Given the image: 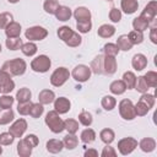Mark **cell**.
<instances>
[{
    "label": "cell",
    "mask_w": 157,
    "mask_h": 157,
    "mask_svg": "<svg viewBox=\"0 0 157 157\" xmlns=\"http://www.w3.org/2000/svg\"><path fill=\"white\" fill-rule=\"evenodd\" d=\"M2 153V145H0V155Z\"/></svg>",
    "instance_id": "59"
},
{
    "label": "cell",
    "mask_w": 157,
    "mask_h": 157,
    "mask_svg": "<svg viewBox=\"0 0 157 157\" xmlns=\"http://www.w3.org/2000/svg\"><path fill=\"white\" fill-rule=\"evenodd\" d=\"M139 147L141 148L142 152L150 153V152L155 151V148H156V140L152 137H144L139 142Z\"/></svg>",
    "instance_id": "22"
},
{
    "label": "cell",
    "mask_w": 157,
    "mask_h": 157,
    "mask_svg": "<svg viewBox=\"0 0 157 157\" xmlns=\"http://www.w3.org/2000/svg\"><path fill=\"white\" fill-rule=\"evenodd\" d=\"M1 50H2V48H1V44H0V53H1Z\"/></svg>",
    "instance_id": "60"
},
{
    "label": "cell",
    "mask_w": 157,
    "mask_h": 157,
    "mask_svg": "<svg viewBox=\"0 0 157 157\" xmlns=\"http://www.w3.org/2000/svg\"><path fill=\"white\" fill-rule=\"evenodd\" d=\"M117 69H118V64H117L115 56L104 55V59H103V74L110 76V75L117 72Z\"/></svg>",
    "instance_id": "13"
},
{
    "label": "cell",
    "mask_w": 157,
    "mask_h": 157,
    "mask_svg": "<svg viewBox=\"0 0 157 157\" xmlns=\"http://www.w3.org/2000/svg\"><path fill=\"white\" fill-rule=\"evenodd\" d=\"M70 77V71L69 69L61 66V67H58L53 71V74L50 75V83L54 86V87H61Z\"/></svg>",
    "instance_id": "6"
},
{
    "label": "cell",
    "mask_w": 157,
    "mask_h": 157,
    "mask_svg": "<svg viewBox=\"0 0 157 157\" xmlns=\"http://www.w3.org/2000/svg\"><path fill=\"white\" fill-rule=\"evenodd\" d=\"M126 86V90H132L136 82V75L132 71H125L123 74V78H121Z\"/></svg>",
    "instance_id": "33"
},
{
    "label": "cell",
    "mask_w": 157,
    "mask_h": 157,
    "mask_svg": "<svg viewBox=\"0 0 157 157\" xmlns=\"http://www.w3.org/2000/svg\"><path fill=\"white\" fill-rule=\"evenodd\" d=\"M117 47L119 48V50H123V52H129L132 48V44L130 43V40L128 38V34H121L118 37Z\"/></svg>",
    "instance_id": "29"
},
{
    "label": "cell",
    "mask_w": 157,
    "mask_h": 157,
    "mask_svg": "<svg viewBox=\"0 0 157 157\" xmlns=\"http://www.w3.org/2000/svg\"><path fill=\"white\" fill-rule=\"evenodd\" d=\"M144 78L147 82L148 87H152V88L157 87V72L156 71H147L144 75Z\"/></svg>",
    "instance_id": "46"
},
{
    "label": "cell",
    "mask_w": 157,
    "mask_h": 157,
    "mask_svg": "<svg viewBox=\"0 0 157 157\" xmlns=\"http://www.w3.org/2000/svg\"><path fill=\"white\" fill-rule=\"evenodd\" d=\"M120 7H121L123 12H125L126 15H131V13H135L137 11L139 1L137 0H121Z\"/></svg>",
    "instance_id": "18"
},
{
    "label": "cell",
    "mask_w": 157,
    "mask_h": 157,
    "mask_svg": "<svg viewBox=\"0 0 157 157\" xmlns=\"http://www.w3.org/2000/svg\"><path fill=\"white\" fill-rule=\"evenodd\" d=\"M4 29H5V34L7 38H16V37H20L21 34V25L16 21L10 22Z\"/></svg>",
    "instance_id": "16"
},
{
    "label": "cell",
    "mask_w": 157,
    "mask_h": 157,
    "mask_svg": "<svg viewBox=\"0 0 157 157\" xmlns=\"http://www.w3.org/2000/svg\"><path fill=\"white\" fill-rule=\"evenodd\" d=\"M32 147L25 142V140H20L17 144V155L20 157H29L32 155Z\"/></svg>",
    "instance_id": "28"
},
{
    "label": "cell",
    "mask_w": 157,
    "mask_h": 157,
    "mask_svg": "<svg viewBox=\"0 0 157 157\" xmlns=\"http://www.w3.org/2000/svg\"><path fill=\"white\" fill-rule=\"evenodd\" d=\"M52 66V60L49 59V56L42 54L36 56L32 61H31V69L34 72H39V74H44L47 72Z\"/></svg>",
    "instance_id": "5"
},
{
    "label": "cell",
    "mask_w": 157,
    "mask_h": 157,
    "mask_svg": "<svg viewBox=\"0 0 157 157\" xmlns=\"http://www.w3.org/2000/svg\"><path fill=\"white\" fill-rule=\"evenodd\" d=\"M13 140H15V136H13L10 131H7V132H1V134H0V145H2V146H9V145H11V144L13 142Z\"/></svg>",
    "instance_id": "51"
},
{
    "label": "cell",
    "mask_w": 157,
    "mask_h": 157,
    "mask_svg": "<svg viewBox=\"0 0 157 157\" xmlns=\"http://www.w3.org/2000/svg\"><path fill=\"white\" fill-rule=\"evenodd\" d=\"M63 144H64V147L67 148V150H74L75 147H77L78 145V139L75 134H67L66 136H64L63 139Z\"/></svg>",
    "instance_id": "30"
},
{
    "label": "cell",
    "mask_w": 157,
    "mask_h": 157,
    "mask_svg": "<svg viewBox=\"0 0 157 157\" xmlns=\"http://www.w3.org/2000/svg\"><path fill=\"white\" fill-rule=\"evenodd\" d=\"M12 21H13L12 13H10V12H1L0 13V28H5Z\"/></svg>",
    "instance_id": "52"
},
{
    "label": "cell",
    "mask_w": 157,
    "mask_h": 157,
    "mask_svg": "<svg viewBox=\"0 0 157 157\" xmlns=\"http://www.w3.org/2000/svg\"><path fill=\"white\" fill-rule=\"evenodd\" d=\"M101 156L102 157H115L117 151L114 150V147H112L109 145H105V147H103V150L101 152Z\"/></svg>",
    "instance_id": "55"
},
{
    "label": "cell",
    "mask_w": 157,
    "mask_h": 157,
    "mask_svg": "<svg viewBox=\"0 0 157 157\" xmlns=\"http://www.w3.org/2000/svg\"><path fill=\"white\" fill-rule=\"evenodd\" d=\"M134 88H135L137 92H140V93H146L150 87H148L147 82L145 81L144 76H139V77H136V82H135Z\"/></svg>",
    "instance_id": "42"
},
{
    "label": "cell",
    "mask_w": 157,
    "mask_h": 157,
    "mask_svg": "<svg viewBox=\"0 0 157 157\" xmlns=\"http://www.w3.org/2000/svg\"><path fill=\"white\" fill-rule=\"evenodd\" d=\"M31 97H32V92L29 91V88L27 87H22L17 91L16 93V99L18 102H27V101H31Z\"/></svg>",
    "instance_id": "39"
},
{
    "label": "cell",
    "mask_w": 157,
    "mask_h": 157,
    "mask_svg": "<svg viewBox=\"0 0 157 157\" xmlns=\"http://www.w3.org/2000/svg\"><path fill=\"white\" fill-rule=\"evenodd\" d=\"M103 53L104 55H109V56H117L119 53V48L117 47V44L114 43H107L103 47Z\"/></svg>",
    "instance_id": "48"
},
{
    "label": "cell",
    "mask_w": 157,
    "mask_h": 157,
    "mask_svg": "<svg viewBox=\"0 0 157 157\" xmlns=\"http://www.w3.org/2000/svg\"><path fill=\"white\" fill-rule=\"evenodd\" d=\"M44 113V107L42 103H32V107H31V110H29V115L34 119L42 117V114Z\"/></svg>",
    "instance_id": "43"
},
{
    "label": "cell",
    "mask_w": 157,
    "mask_h": 157,
    "mask_svg": "<svg viewBox=\"0 0 157 157\" xmlns=\"http://www.w3.org/2000/svg\"><path fill=\"white\" fill-rule=\"evenodd\" d=\"M108 1H113V0H108Z\"/></svg>",
    "instance_id": "62"
},
{
    "label": "cell",
    "mask_w": 157,
    "mask_h": 157,
    "mask_svg": "<svg viewBox=\"0 0 157 157\" xmlns=\"http://www.w3.org/2000/svg\"><path fill=\"white\" fill-rule=\"evenodd\" d=\"M131 66L136 71H142L147 66V58L141 53L135 54L131 59Z\"/></svg>",
    "instance_id": "15"
},
{
    "label": "cell",
    "mask_w": 157,
    "mask_h": 157,
    "mask_svg": "<svg viewBox=\"0 0 157 157\" xmlns=\"http://www.w3.org/2000/svg\"><path fill=\"white\" fill-rule=\"evenodd\" d=\"M136 147H137V140H135L131 136L124 137V139H121V140L118 141V151L123 156L130 155Z\"/></svg>",
    "instance_id": "9"
},
{
    "label": "cell",
    "mask_w": 157,
    "mask_h": 157,
    "mask_svg": "<svg viewBox=\"0 0 157 157\" xmlns=\"http://www.w3.org/2000/svg\"><path fill=\"white\" fill-rule=\"evenodd\" d=\"M103 59H104L103 55H97L93 58V60L91 61V65H90V69L93 74H96V75L103 74Z\"/></svg>",
    "instance_id": "23"
},
{
    "label": "cell",
    "mask_w": 157,
    "mask_h": 157,
    "mask_svg": "<svg viewBox=\"0 0 157 157\" xmlns=\"http://www.w3.org/2000/svg\"><path fill=\"white\" fill-rule=\"evenodd\" d=\"M92 28V22L91 20H86V21H76V29L78 31V33H88Z\"/></svg>",
    "instance_id": "44"
},
{
    "label": "cell",
    "mask_w": 157,
    "mask_h": 157,
    "mask_svg": "<svg viewBox=\"0 0 157 157\" xmlns=\"http://www.w3.org/2000/svg\"><path fill=\"white\" fill-rule=\"evenodd\" d=\"M37 50H38V48H37V45H36V43H33V42H27V43H23L22 45H21V52L23 53V55H26V56H33L36 53H37Z\"/></svg>",
    "instance_id": "35"
},
{
    "label": "cell",
    "mask_w": 157,
    "mask_h": 157,
    "mask_svg": "<svg viewBox=\"0 0 157 157\" xmlns=\"http://www.w3.org/2000/svg\"><path fill=\"white\" fill-rule=\"evenodd\" d=\"M99 137L102 140V142H104L105 145H110L113 141H114V137H115V134L112 129L109 128H105L103 130H101L99 132Z\"/></svg>",
    "instance_id": "32"
},
{
    "label": "cell",
    "mask_w": 157,
    "mask_h": 157,
    "mask_svg": "<svg viewBox=\"0 0 157 157\" xmlns=\"http://www.w3.org/2000/svg\"><path fill=\"white\" fill-rule=\"evenodd\" d=\"M26 69H27V64L21 58H15V59L7 60L1 66V70L7 71L11 76H21V75H23L26 72Z\"/></svg>",
    "instance_id": "1"
},
{
    "label": "cell",
    "mask_w": 157,
    "mask_h": 157,
    "mask_svg": "<svg viewBox=\"0 0 157 157\" xmlns=\"http://www.w3.org/2000/svg\"><path fill=\"white\" fill-rule=\"evenodd\" d=\"M80 139L83 144H91L96 140V131L91 128H87L85 130L81 131V135H80Z\"/></svg>",
    "instance_id": "31"
},
{
    "label": "cell",
    "mask_w": 157,
    "mask_h": 157,
    "mask_svg": "<svg viewBox=\"0 0 157 157\" xmlns=\"http://www.w3.org/2000/svg\"><path fill=\"white\" fill-rule=\"evenodd\" d=\"M71 16H72V11H71L70 7L64 6V5H59V7L55 12V17H56L58 21H61V22L69 21Z\"/></svg>",
    "instance_id": "20"
},
{
    "label": "cell",
    "mask_w": 157,
    "mask_h": 157,
    "mask_svg": "<svg viewBox=\"0 0 157 157\" xmlns=\"http://www.w3.org/2000/svg\"><path fill=\"white\" fill-rule=\"evenodd\" d=\"M23 140H25V142H26L27 145H29L32 148L37 147V146H38V144H39V140H38L37 135H34V134H28Z\"/></svg>",
    "instance_id": "54"
},
{
    "label": "cell",
    "mask_w": 157,
    "mask_h": 157,
    "mask_svg": "<svg viewBox=\"0 0 157 157\" xmlns=\"http://www.w3.org/2000/svg\"><path fill=\"white\" fill-rule=\"evenodd\" d=\"M128 38L130 40V43L132 45H137V44H141L144 42V32H140V31H130L128 33Z\"/></svg>",
    "instance_id": "34"
},
{
    "label": "cell",
    "mask_w": 157,
    "mask_h": 157,
    "mask_svg": "<svg viewBox=\"0 0 157 157\" xmlns=\"http://www.w3.org/2000/svg\"><path fill=\"white\" fill-rule=\"evenodd\" d=\"M91 74H92V71H91L90 66H87L85 64H80V65H76L72 69V71H71L70 75L77 82H86V81L90 80Z\"/></svg>",
    "instance_id": "7"
},
{
    "label": "cell",
    "mask_w": 157,
    "mask_h": 157,
    "mask_svg": "<svg viewBox=\"0 0 157 157\" xmlns=\"http://www.w3.org/2000/svg\"><path fill=\"white\" fill-rule=\"evenodd\" d=\"M54 99H55V93H54V91L48 90V88L42 90V91L39 92V94H38V101H39V103H42L43 105L53 103Z\"/></svg>",
    "instance_id": "19"
},
{
    "label": "cell",
    "mask_w": 157,
    "mask_h": 157,
    "mask_svg": "<svg viewBox=\"0 0 157 157\" xmlns=\"http://www.w3.org/2000/svg\"><path fill=\"white\" fill-rule=\"evenodd\" d=\"M22 39L20 37H16V38H7L6 42H5V45L9 50H18L21 49V45H22Z\"/></svg>",
    "instance_id": "38"
},
{
    "label": "cell",
    "mask_w": 157,
    "mask_h": 157,
    "mask_svg": "<svg viewBox=\"0 0 157 157\" xmlns=\"http://www.w3.org/2000/svg\"><path fill=\"white\" fill-rule=\"evenodd\" d=\"M32 107V102L27 101V102H18L17 104V112L21 115H29V110Z\"/></svg>",
    "instance_id": "50"
},
{
    "label": "cell",
    "mask_w": 157,
    "mask_h": 157,
    "mask_svg": "<svg viewBox=\"0 0 157 157\" xmlns=\"http://www.w3.org/2000/svg\"><path fill=\"white\" fill-rule=\"evenodd\" d=\"M48 36V29H45L42 26H33L26 29L25 32V37L26 39H28L29 42H34V40H43L45 37Z\"/></svg>",
    "instance_id": "8"
},
{
    "label": "cell",
    "mask_w": 157,
    "mask_h": 157,
    "mask_svg": "<svg viewBox=\"0 0 157 157\" xmlns=\"http://www.w3.org/2000/svg\"><path fill=\"white\" fill-rule=\"evenodd\" d=\"M9 2H11V4H16V2H18L20 0H7Z\"/></svg>",
    "instance_id": "58"
},
{
    "label": "cell",
    "mask_w": 157,
    "mask_h": 157,
    "mask_svg": "<svg viewBox=\"0 0 157 157\" xmlns=\"http://www.w3.org/2000/svg\"><path fill=\"white\" fill-rule=\"evenodd\" d=\"M15 119V113L11 108L2 109L0 108V125H7Z\"/></svg>",
    "instance_id": "25"
},
{
    "label": "cell",
    "mask_w": 157,
    "mask_h": 157,
    "mask_svg": "<svg viewBox=\"0 0 157 157\" xmlns=\"http://www.w3.org/2000/svg\"><path fill=\"white\" fill-rule=\"evenodd\" d=\"M26 130H27V121L23 119V118H20V119H16L11 125H10V128H9V131L15 136V139L16 137H22L23 136V134L26 132Z\"/></svg>",
    "instance_id": "11"
},
{
    "label": "cell",
    "mask_w": 157,
    "mask_h": 157,
    "mask_svg": "<svg viewBox=\"0 0 157 157\" xmlns=\"http://www.w3.org/2000/svg\"><path fill=\"white\" fill-rule=\"evenodd\" d=\"M15 102V98L10 94H2L0 96V108L2 109H7V108H11L12 104Z\"/></svg>",
    "instance_id": "49"
},
{
    "label": "cell",
    "mask_w": 157,
    "mask_h": 157,
    "mask_svg": "<svg viewBox=\"0 0 157 157\" xmlns=\"http://www.w3.org/2000/svg\"><path fill=\"white\" fill-rule=\"evenodd\" d=\"M140 16H142V17H144L145 20H147L150 23H151L153 20H156V16H157V1H155V0L150 1V2L145 6V9L142 10V12H141Z\"/></svg>",
    "instance_id": "12"
},
{
    "label": "cell",
    "mask_w": 157,
    "mask_h": 157,
    "mask_svg": "<svg viewBox=\"0 0 157 157\" xmlns=\"http://www.w3.org/2000/svg\"><path fill=\"white\" fill-rule=\"evenodd\" d=\"M58 7H59L58 0H45L44 4H43L44 11H45L47 13H49V15H55Z\"/></svg>",
    "instance_id": "40"
},
{
    "label": "cell",
    "mask_w": 157,
    "mask_h": 157,
    "mask_svg": "<svg viewBox=\"0 0 157 157\" xmlns=\"http://www.w3.org/2000/svg\"><path fill=\"white\" fill-rule=\"evenodd\" d=\"M109 91L113 94L119 96V94H123L126 91V86H125V83H124L123 80H115V81H113L109 85Z\"/></svg>",
    "instance_id": "26"
},
{
    "label": "cell",
    "mask_w": 157,
    "mask_h": 157,
    "mask_svg": "<svg viewBox=\"0 0 157 157\" xmlns=\"http://www.w3.org/2000/svg\"><path fill=\"white\" fill-rule=\"evenodd\" d=\"M75 31H72L69 26H61V27H59L58 28V32H56V34H58V37H59V39H61L64 43L72 36V33H74Z\"/></svg>",
    "instance_id": "37"
},
{
    "label": "cell",
    "mask_w": 157,
    "mask_h": 157,
    "mask_svg": "<svg viewBox=\"0 0 157 157\" xmlns=\"http://www.w3.org/2000/svg\"><path fill=\"white\" fill-rule=\"evenodd\" d=\"M54 110H56L59 114H65L71 108V102L66 97H59L54 99Z\"/></svg>",
    "instance_id": "14"
},
{
    "label": "cell",
    "mask_w": 157,
    "mask_h": 157,
    "mask_svg": "<svg viewBox=\"0 0 157 157\" xmlns=\"http://www.w3.org/2000/svg\"><path fill=\"white\" fill-rule=\"evenodd\" d=\"M64 126L65 130L69 134H76L78 130V121L75 119H65L64 120Z\"/></svg>",
    "instance_id": "41"
},
{
    "label": "cell",
    "mask_w": 157,
    "mask_h": 157,
    "mask_svg": "<svg viewBox=\"0 0 157 157\" xmlns=\"http://www.w3.org/2000/svg\"><path fill=\"white\" fill-rule=\"evenodd\" d=\"M98 156V151L94 148H88L85 151V157H97Z\"/></svg>",
    "instance_id": "57"
},
{
    "label": "cell",
    "mask_w": 157,
    "mask_h": 157,
    "mask_svg": "<svg viewBox=\"0 0 157 157\" xmlns=\"http://www.w3.org/2000/svg\"><path fill=\"white\" fill-rule=\"evenodd\" d=\"M0 87H1L2 94H9L15 88V82L11 78V75L7 71L1 69H0Z\"/></svg>",
    "instance_id": "10"
},
{
    "label": "cell",
    "mask_w": 157,
    "mask_h": 157,
    "mask_svg": "<svg viewBox=\"0 0 157 157\" xmlns=\"http://www.w3.org/2000/svg\"><path fill=\"white\" fill-rule=\"evenodd\" d=\"M132 27L135 31H140V32H145L148 27H150V22L147 20H145L142 16H137L132 20Z\"/></svg>",
    "instance_id": "27"
},
{
    "label": "cell",
    "mask_w": 157,
    "mask_h": 157,
    "mask_svg": "<svg viewBox=\"0 0 157 157\" xmlns=\"http://www.w3.org/2000/svg\"><path fill=\"white\" fill-rule=\"evenodd\" d=\"M81 42H82V38H81V36L78 34V32H74L72 36L65 42V44H66L67 47L76 48V47H78V45L81 44Z\"/></svg>",
    "instance_id": "47"
},
{
    "label": "cell",
    "mask_w": 157,
    "mask_h": 157,
    "mask_svg": "<svg viewBox=\"0 0 157 157\" xmlns=\"http://www.w3.org/2000/svg\"><path fill=\"white\" fill-rule=\"evenodd\" d=\"M78 121L80 124H82L83 126H90L93 121V118H92V114L87 110H82L80 114H78Z\"/></svg>",
    "instance_id": "45"
},
{
    "label": "cell",
    "mask_w": 157,
    "mask_h": 157,
    "mask_svg": "<svg viewBox=\"0 0 157 157\" xmlns=\"http://www.w3.org/2000/svg\"><path fill=\"white\" fill-rule=\"evenodd\" d=\"M114 33H115V27L112 25H108V23L99 26L97 29V34L102 38H110L114 36Z\"/></svg>",
    "instance_id": "24"
},
{
    "label": "cell",
    "mask_w": 157,
    "mask_h": 157,
    "mask_svg": "<svg viewBox=\"0 0 157 157\" xmlns=\"http://www.w3.org/2000/svg\"><path fill=\"white\" fill-rule=\"evenodd\" d=\"M109 20L112 22H114V23L120 22V20H121V11L119 9H117V7H112L110 11H109Z\"/></svg>",
    "instance_id": "53"
},
{
    "label": "cell",
    "mask_w": 157,
    "mask_h": 157,
    "mask_svg": "<svg viewBox=\"0 0 157 157\" xmlns=\"http://www.w3.org/2000/svg\"><path fill=\"white\" fill-rule=\"evenodd\" d=\"M0 92H1V87H0Z\"/></svg>",
    "instance_id": "61"
},
{
    "label": "cell",
    "mask_w": 157,
    "mask_h": 157,
    "mask_svg": "<svg viewBox=\"0 0 157 157\" xmlns=\"http://www.w3.org/2000/svg\"><path fill=\"white\" fill-rule=\"evenodd\" d=\"M44 121L47 124V126L49 128V130L54 134H60L61 131L65 130L64 126V120L60 118V114L56 110H50L47 113Z\"/></svg>",
    "instance_id": "3"
},
{
    "label": "cell",
    "mask_w": 157,
    "mask_h": 157,
    "mask_svg": "<svg viewBox=\"0 0 157 157\" xmlns=\"http://www.w3.org/2000/svg\"><path fill=\"white\" fill-rule=\"evenodd\" d=\"M153 105H155V96L150 94L147 92L146 93H141L140 99L134 105L135 107L136 117H145Z\"/></svg>",
    "instance_id": "2"
},
{
    "label": "cell",
    "mask_w": 157,
    "mask_h": 157,
    "mask_svg": "<svg viewBox=\"0 0 157 157\" xmlns=\"http://www.w3.org/2000/svg\"><path fill=\"white\" fill-rule=\"evenodd\" d=\"M72 16L75 17L76 21H86V20H91V11L85 7V6H78L74 10Z\"/></svg>",
    "instance_id": "21"
},
{
    "label": "cell",
    "mask_w": 157,
    "mask_h": 157,
    "mask_svg": "<svg viewBox=\"0 0 157 157\" xmlns=\"http://www.w3.org/2000/svg\"><path fill=\"white\" fill-rule=\"evenodd\" d=\"M118 108H119V114L124 120H134L136 118L135 107L130 99L128 98L121 99L118 104Z\"/></svg>",
    "instance_id": "4"
},
{
    "label": "cell",
    "mask_w": 157,
    "mask_h": 157,
    "mask_svg": "<svg viewBox=\"0 0 157 157\" xmlns=\"http://www.w3.org/2000/svg\"><path fill=\"white\" fill-rule=\"evenodd\" d=\"M150 39L153 44H157V27H156V25H153L150 29Z\"/></svg>",
    "instance_id": "56"
},
{
    "label": "cell",
    "mask_w": 157,
    "mask_h": 157,
    "mask_svg": "<svg viewBox=\"0 0 157 157\" xmlns=\"http://www.w3.org/2000/svg\"><path fill=\"white\" fill-rule=\"evenodd\" d=\"M101 105L104 110H113L117 105V99L113 96H104L101 99Z\"/></svg>",
    "instance_id": "36"
},
{
    "label": "cell",
    "mask_w": 157,
    "mask_h": 157,
    "mask_svg": "<svg viewBox=\"0 0 157 157\" xmlns=\"http://www.w3.org/2000/svg\"><path fill=\"white\" fill-rule=\"evenodd\" d=\"M45 147H47V151H48L49 153L55 155V153H60V152L63 151V148H64V144H63L61 140H58V139H50V140L47 141Z\"/></svg>",
    "instance_id": "17"
}]
</instances>
